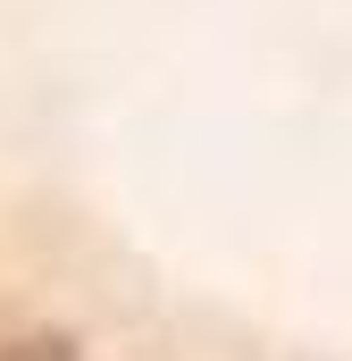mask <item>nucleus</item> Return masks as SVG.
<instances>
[{"label":"nucleus","mask_w":352,"mask_h":361,"mask_svg":"<svg viewBox=\"0 0 352 361\" xmlns=\"http://www.w3.org/2000/svg\"><path fill=\"white\" fill-rule=\"evenodd\" d=\"M8 361H68V345H17Z\"/></svg>","instance_id":"1"}]
</instances>
